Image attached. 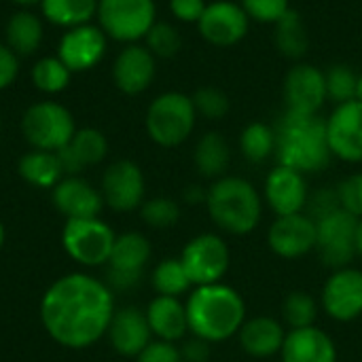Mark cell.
Wrapping results in <instances>:
<instances>
[{"label": "cell", "mask_w": 362, "mask_h": 362, "mask_svg": "<svg viewBox=\"0 0 362 362\" xmlns=\"http://www.w3.org/2000/svg\"><path fill=\"white\" fill-rule=\"evenodd\" d=\"M115 240V231L100 218L66 221L62 233V244L68 257L85 267H98L108 263Z\"/></svg>", "instance_id": "8"}, {"label": "cell", "mask_w": 362, "mask_h": 362, "mask_svg": "<svg viewBox=\"0 0 362 362\" xmlns=\"http://www.w3.org/2000/svg\"><path fill=\"white\" fill-rule=\"evenodd\" d=\"M144 47L161 59L174 57L182 49V36L176 25L168 21H155V25L144 36Z\"/></svg>", "instance_id": "37"}, {"label": "cell", "mask_w": 362, "mask_h": 362, "mask_svg": "<svg viewBox=\"0 0 362 362\" xmlns=\"http://www.w3.org/2000/svg\"><path fill=\"white\" fill-rule=\"evenodd\" d=\"M2 244H4V227L0 223V248H2Z\"/></svg>", "instance_id": "51"}, {"label": "cell", "mask_w": 362, "mask_h": 362, "mask_svg": "<svg viewBox=\"0 0 362 362\" xmlns=\"http://www.w3.org/2000/svg\"><path fill=\"white\" fill-rule=\"evenodd\" d=\"M151 244L142 233L129 231L117 235L108 259V284L110 291H129L140 284L144 267L151 261Z\"/></svg>", "instance_id": "11"}, {"label": "cell", "mask_w": 362, "mask_h": 362, "mask_svg": "<svg viewBox=\"0 0 362 362\" xmlns=\"http://www.w3.org/2000/svg\"><path fill=\"white\" fill-rule=\"evenodd\" d=\"M206 206L212 223L229 235H248L263 218L261 193L242 176H223L212 180Z\"/></svg>", "instance_id": "4"}, {"label": "cell", "mask_w": 362, "mask_h": 362, "mask_svg": "<svg viewBox=\"0 0 362 362\" xmlns=\"http://www.w3.org/2000/svg\"><path fill=\"white\" fill-rule=\"evenodd\" d=\"M322 310L337 322H352L362 316V272L356 267L335 269L322 286Z\"/></svg>", "instance_id": "18"}, {"label": "cell", "mask_w": 362, "mask_h": 362, "mask_svg": "<svg viewBox=\"0 0 362 362\" xmlns=\"http://www.w3.org/2000/svg\"><path fill=\"white\" fill-rule=\"evenodd\" d=\"M316 221L305 214H286L276 216L267 231V246L280 259H301L316 250Z\"/></svg>", "instance_id": "16"}, {"label": "cell", "mask_w": 362, "mask_h": 362, "mask_svg": "<svg viewBox=\"0 0 362 362\" xmlns=\"http://www.w3.org/2000/svg\"><path fill=\"white\" fill-rule=\"evenodd\" d=\"M108 155V140L95 127H81L72 140L57 151L59 163L66 176H78L83 170L102 163Z\"/></svg>", "instance_id": "23"}, {"label": "cell", "mask_w": 362, "mask_h": 362, "mask_svg": "<svg viewBox=\"0 0 362 362\" xmlns=\"http://www.w3.org/2000/svg\"><path fill=\"white\" fill-rule=\"evenodd\" d=\"M74 132L76 123L72 112L55 100L34 102L21 115V134L36 151L57 153L72 140Z\"/></svg>", "instance_id": "6"}, {"label": "cell", "mask_w": 362, "mask_h": 362, "mask_svg": "<svg viewBox=\"0 0 362 362\" xmlns=\"http://www.w3.org/2000/svg\"><path fill=\"white\" fill-rule=\"evenodd\" d=\"M180 261L193 286L218 284L231 265V250L216 233H199L187 242Z\"/></svg>", "instance_id": "9"}, {"label": "cell", "mask_w": 362, "mask_h": 362, "mask_svg": "<svg viewBox=\"0 0 362 362\" xmlns=\"http://www.w3.org/2000/svg\"><path fill=\"white\" fill-rule=\"evenodd\" d=\"M146 320L151 327V333L159 341H182L189 333V320H187V308L178 297H163L157 295L148 308H146Z\"/></svg>", "instance_id": "26"}, {"label": "cell", "mask_w": 362, "mask_h": 362, "mask_svg": "<svg viewBox=\"0 0 362 362\" xmlns=\"http://www.w3.org/2000/svg\"><path fill=\"white\" fill-rule=\"evenodd\" d=\"M238 337H240V348L250 358H272L280 354L286 339V331L278 318L257 316L242 325Z\"/></svg>", "instance_id": "25"}, {"label": "cell", "mask_w": 362, "mask_h": 362, "mask_svg": "<svg viewBox=\"0 0 362 362\" xmlns=\"http://www.w3.org/2000/svg\"><path fill=\"white\" fill-rule=\"evenodd\" d=\"M318 238H316V250L320 255V261L335 269L350 267L356 252V229L358 218L346 212L344 208L322 216L316 221Z\"/></svg>", "instance_id": "10"}, {"label": "cell", "mask_w": 362, "mask_h": 362, "mask_svg": "<svg viewBox=\"0 0 362 362\" xmlns=\"http://www.w3.org/2000/svg\"><path fill=\"white\" fill-rule=\"evenodd\" d=\"M45 40V23L42 17L32 8H19L13 13L4 25V45L17 55L28 57L40 49Z\"/></svg>", "instance_id": "27"}, {"label": "cell", "mask_w": 362, "mask_h": 362, "mask_svg": "<svg viewBox=\"0 0 362 362\" xmlns=\"http://www.w3.org/2000/svg\"><path fill=\"white\" fill-rule=\"evenodd\" d=\"M102 199L115 212H132L144 204L146 182L140 165L132 159L112 161L102 176Z\"/></svg>", "instance_id": "13"}, {"label": "cell", "mask_w": 362, "mask_h": 362, "mask_svg": "<svg viewBox=\"0 0 362 362\" xmlns=\"http://www.w3.org/2000/svg\"><path fill=\"white\" fill-rule=\"evenodd\" d=\"M115 312L110 286L87 274H68L55 280L40 301L45 331L70 350H83L100 341L108 333Z\"/></svg>", "instance_id": "1"}, {"label": "cell", "mask_w": 362, "mask_h": 362, "mask_svg": "<svg viewBox=\"0 0 362 362\" xmlns=\"http://www.w3.org/2000/svg\"><path fill=\"white\" fill-rule=\"evenodd\" d=\"M40 15L51 25L70 30L91 23L98 15V0H42Z\"/></svg>", "instance_id": "30"}, {"label": "cell", "mask_w": 362, "mask_h": 362, "mask_svg": "<svg viewBox=\"0 0 362 362\" xmlns=\"http://www.w3.org/2000/svg\"><path fill=\"white\" fill-rule=\"evenodd\" d=\"M106 49H108V36L102 32V28L93 23H85V25L70 28L62 34L55 55L74 74V72L93 70L104 59Z\"/></svg>", "instance_id": "15"}, {"label": "cell", "mask_w": 362, "mask_h": 362, "mask_svg": "<svg viewBox=\"0 0 362 362\" xmlns=\"http://www.w3.org/2000/svg\"><path fill=\"white\" fill-rule=\"evenodd\" d=\"M282 362H337V346L333 337L314 327L291 329L280 350Z\"/></svg>", "instance_id": "24"}, {"label": "cell", "mask_w": 362, "mask_h": 362, "mask_svg": "<svg viewBox=\"0 0 362 362\" xmlns=\"http://www.w3.org/2000/svg\"><path fill=\"white\" fill-rule=\"evenodd\" d=\"M206 0H170V13L176 21L182 23H197L206 11Z\"/></svg>", "instance_id": "44"}, {"label": "cell", "mask_w": 362, "mask_h": 362, "mask_svg": "<svg viewBox=\"0 0 362 362\" xmlns=\"http://www.w3.org/2000/svg\"><path fill=\"white\" fill-rule=\"evenodd\" d=\"M274 129L280 165L301 174H318L329 168L333 153L327 138V119L320 115H295L284 110Z\"/></svg>", "instance_id": "2"}, {"label": "cell", "mask_w": 362, "mask_h": 362, "mask_svg": "<svg viewBox=\"0 0 362 362\" xmlns=\"http://www.w3.org/2000/svg\"><path fill=\"white\" fill-rule=\"evenodd\" d=\"M157 76V57L144 45H125L112 62V83L125 95L144 93Z\"/></svg>", "instance_id": "20"}, {"label": "cell", "mask_w": 362, "mask_h": 362, "mask_svg": "<svg viewBox=\"0 0 362 362\" xmlns=\"http://www.w3.org/2000/svg\"><path fill=\"white\" fill-rule=\"evenodd\" d=\"M191 100H193L197 117H204L208 121H221L231 110L229 95L214 85H204V87L195 89Z\"/></svg>", "instance_id": "38"}, {"label": "cell", "mask_w": 362, "mask_h": 362, "mask_svg": "<svg viewBox=\"0 0 362 362\" xmlns=\"http://www.w3.org/2000/svg\"><path fill=\"white\" fill-rule=\"evenodd\" d=\"M0 129H2V115H0Z\"/></svg>", "instance_id": "52"}, {"label": "cell", "mask_w": 362, "mask_h": 362, "mask_svg": "<svg viewBox=\"0 0 362 362\" xmlns=\"http://www.w3.org/2000/svg\"><path fill=\"white\" fill-rule=\"evenodd\" d=\"M282 318L288 329H305L314 327L318 318V303L305 291H293L286 295L282 303Z\"/></svg>", "instance_id": "35"}, {"label": "cell", "mask_w": 362, "mask_h": 362, "mask_svg": "<svg viewBox=\"0 0 362 362\" xmlns=\"http://www.w3.org/2000/svg\"><path fill=\"white\" fill-rule=\"evenodd\" d=\"M356 252L362 257V218H358V229H356Z\"/></svg>", "instance_id": "49"}, {"label": "cell", "mask_w": 362, "mask_h": 362, "mask_svg": "<svg viewBox=\"0 0 362 362\" xmlns=\"http://www.w3.org/2000/svg\"><path fill=\"white\" fill-rule=\"evenodd\" d=\"M32 83L40 93L47 95H57L68 89L72 72L66 68V64L57 55H47L34 62L32 66Z\"/></svg>", "instance_id": "33"}, {"label": "cell", "mask_w": 362, "mask_h": 362, "mask_svg": "<svg viewBox=\"0 0 362 362\" xmlns=\"http://www.w3.org/2000/svg\"><path fill=\"white\" fill-rule=\"evenodd\" d=\"M17 172L28 185H32L36 189H53L66 176L57 153L36 151V148L21 155V159L17 163Z\"/></svg>", "instance_id": "29"}, {"label": "cell", "mask_w": 362, "mask_h": 362, "mask_svg": "<svg viewBox=\"0 0 362 362\" xmlns=\"http://www.w3.org/2000/svg\"><path fill=\"white\" fill-rule=\"evenodd\" d=\"M19 76V57L0 42V91L8 89Z\"/></svg>", "instance_id": "45"}, {"label": "cell", "mask_w": 362, "mask_h": 362, "mask_svg": "<svg viewBox=\"0 0 362 362\" xmlns=\"http://www.w3.org/2000/svg\"><path fill=\"white\" fill-rule=\"evenodd\" d=\"M197 123V112L191 95L182 91H163L146 108L144 127L148 138L161 148L185 144Z\"/></svg>", "instance_id": "5"}, {"label": "cell", "mask_w": 362, "mask_h": 362, "mask_svg": "<svg viewBox=\"0 0 362 362\" xmlns=\"http://www.w3.org/2000/svg\"><path fill=\"white\" fill-rule=\"evenodd\" d=\"M189 331L210 344H221L235 337L246 322V301L229 284L195 286L187 303Z\"/></svg>", "instance_id": "3"}, {"label": "cell", "mask_w": 362, "mask_h": 362, "mask_svg": "<svg viewBox=\"0 0 362 362\" xmlns=\"http://www.w3.org/2000/svg\"><path fill=\"white\" fill-rule=\"evenodd\" d=\"M335 191L339 197V206L352 216L362 218V172H356L341 180Z\"/></svg>", "instance_id": "41"}, {"label": "cell", "mask_w": 362, "mask_h": 362, "mask_svg": "<svg viewBox=\"0 0 362 362\" xmlns=\"http://www.w3.org/2000/svg\"><path fill=\"white\" fill-rule=\"evenodd\" d=\"M182 362H208L212 356V344L202 339V337H191L185 339L182 346H178Z\"/></svg>", "instance_id": "46"}, {"label": "cell", "mask_w": 362, "mask_h": 362, "mask_svg": "<svg viewBox=\"0 0 362 362\" xmlns=\"http://www.w3.org/2000/svg\"><path fill=\"white\" fill-rule=\"evenodd\" d=\"M108 339L117 354L125 358H136L153 339L146 314L138 308H123L117 310L110 327H108Z\"/></svg>", "instance_id": "22"}, {"label": "cell", "mask_w": 362, "mask_h": 362, "mask_svg": "<svg viewBox=\"0 0 362 362\" xmlns=\"http://www.w3.org/2000/svg\"><path fill=\"white\" fill-rule=\"evenodd\" d=\"M327 81V98L335 104H346L356 100V83L358 74L346 66V64H333L329 70H325Z\"/></svg>", "instance_id": "36"}, {"label": "cell", "mask_w": 362, "mask_h": 362, "mask_svg": "<svg viewBox=\"0 0 362 362\" xmlns=\"http://www.w3.org/2000/svg\"><path fill=\"white\" fill-rule=\"evenodd\" d=\"M13 4H17L19 8H34V6H40L42 0H11Z\"/></svg>", "instance_id": "48"}, {"label": "cell", "mask_w": 362, "mask_h": 362, "mask_svg": "<svg viewBox=\"0 0 362 362\" xmlns=\"http://www.w3.org/2000/svg\"><path fill=\"white\" fill-rule=\"evenodd\" d=\"M51 202L55 210L66 216V221L98 218L104 206L102 193L87 180L78 176H64L51 191Z\"/></svg>", "instance_id": "21"}, {"label": "cell", "mask_w": 362, "mask_h": 362, "mask_svg": "<svg viewBox=\"0 0 362 362\" xmlns=\"http://www.w3.org/2000/svg\"><path fill=\"white\" fill-rule=\"evenodd\" d=\"M356 100L362 102V74H358V83H356Z\"/></svg>", "instance_id": "50"}, {"label": "cell", "mask_w": 362, "mask_h": 362, "mask_svg": "<svg viewBox=\"0 0 362 362\" xmlns=\"http://www.w3.org/2000/svg\"><path fill=\"white\" fill-rule=\"evenodd\" d=\"M136 362H182L180 350L176 344L170 341H151L138 356Z\"/></svg>", "instance_id": "43"}, {"label": "cell", "mask_w": 362, "mask_h": 362, "mask_svg": "<svg viewBox=\"0 0 362 362\" xmlns=\"http://www.w3.org/2000/svg\"><path fill=\"white\" fill-rule=\"evenodd\" d=\"M193 163L197 172L208 180H218L225 176L231 163V146L221 132H206L193 151Z\"/></svg>", "instance_id": "28"}, {"label": "cell", "mask_w": 362, "mask_h": 362, "mask_svg": "<svg viewBox=\"0 0 362 362\" xmlns=\"http://www.w3.org/2000/svg\"><path fill=\"white\" fill-rule=\"evenodd\" d=\"M151 282H153V288L157 291V295H163V297H180V295L189 293V288L193 286L180 257L163 259L153 269Z\"/></svg>", "instance_id": "34"}, {"label": "cell", "mask_w": 362, "mask_h": 362, "mask_svg": "<svg viewBox=\"0 0 362 362\" xmlns=\"http://www.w3.org/2000/svg\"><path fill=\"white\" fill-rule=\"evenodd\" d=\"M310 195L312 193H310L308 180H305V174H301L293 168L278 163L265 178L263 197L276 216L305 212Z\"/></svg>", "instance_id": "19"}, {"label": "cell", "mask_w": 362, "mask_h": 362, "mask_svg": "<svg viewBox=\"0 0 362 362\" xmlns=\"http://www.w3.org/2000/svg\"><path fill=\"white\" fill-rule=\"evenodd\" d=\"M240 151L250 163H265L276 155V129L274 125L252 121L240 134Z\"/></svg>", "instance_id": "32"}, {"label": "cell", "mask_w": 362, "mask_h": 362, "mask_svg": "<svg viewBox=\"0 0 362 362\" xmlns=\"http://www.w3.org/2000/svg\"><path fill=\"white\" fill-rule=\"evenodd\" d=\"M250 17L242 8L240 2L233 0H214L208 2L202 19L197 21V30L202 38L218 49L235 47L248 34Z\"/></svg>", "instance_id": "12"}, {"label": "cell", "mask_w": 362, "mask_h": 362, "mask_svg": "<svg viewBox=\"0 0 362 362\" xmlns=\"http://www.w3.org/2000/svg\"><path fill=\"white\" fill-rule=\"evenodd\" d=\"M274 45L288 59H301L310 49L308 25L299 11L291 8L278 23H274Z\"/></svg>", "instance_id": "31"}, {"label": "cell", "mask_w": 362, "mask_h": 362, "mask_svg": "<svg viewBox=\"0 0 362 362\" xmlns=\"http://www.w3.org/2000/svg\"><path fill=\"white\" fill-rule=\"evenodd\" d=\"M240 4L250 17V21L272 25L278 23L291 11V0H240Z\"/></svg>", "instance_id": "40"}, {"label": "cell", "mask_w": 362, "mask_h": 362, "mask_svg": "<svg viewBox=\"0 0 362 362\" xmlns=\"http://www.w3.org/2000/svg\"><path fill=\"white\" fill-rule=\"evenodd\" d=\"M325 70L308 62H297L284 76V104L286 112L318 115L327 102Z\"/></svg>", "instance_id": "14"}, {"label": "cell", "mask_w": 362, "mask_h": 362, "mask_svg": "<svg viewBox=\"0 0 362 362\" xmlns=\"http://www.w3.org/2000/svg\"><path fill=\"white\" fill-rule=\"evenodd\" d=\"M140 216L153 229H170L180 221V206L170 197H153L140 206Z\"/></svg>", "instance_id": "39"}, {"label": "cell", "mask_w": 362, "mask_h": 362, "mask_svg": "<svg viewBox=\"0 0 362 362\" xmlns=\"http://www.w3.org/2000/svg\"><path fill=\"white\" fill-rule=\"evenodd\" d=\"M341 206H339L337 191L335 189H320V191H316V193L310 195V202H308V208L305 210H310L308 214L314 221H318V218H322V216H327V214H331V212H335Z\"/></svg>", "instance_id": "42"}, {"label": "cell", "mask_w": 362, "mask_h": 362, "mask_svg": "<svg viewBox=\"0 0 362 362\" xmlns=\"http://www.w3.org/2000/svg\"><path fill=\"white\" fill-rule=\"evenodd\" d=\"M95 17L110 40L134 45L155 25L157 4L155 0H98Z\"/></svg>", "instance_id": "7"}, {"label": "cell", "mask_w": 362, "mask_h": 362, "mask_svg": "<svg viewBox=\"0 0 362 362\" xmlns=\"http://www.w3.org/2000/svg\"><path fill=\"white\" fill-rule=\"evenodd\" d=\"M327 138L333 157L346 163H362V102L337 104L327 119Z\"/></svg>", "instance_id": "17"}, {"label": "cell", "mask_w": 362, "mask_h": 362, "mask_svg": "<svg viewBox=\"0 0 362 362\" xmlns=\"http://www.w3.org/2000/svg\"><path fill=\"white\" fill-rule=\"evenodd\" d=\"M206 197H208V189H202L199 185H189L185 189V202L187 204H206Z\"/></svg>", "instance_id": "47"}]
</instances>
